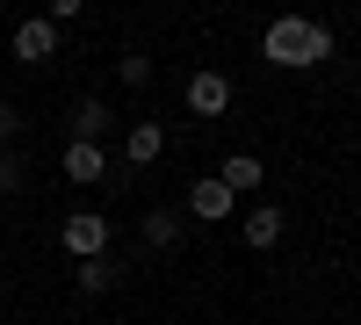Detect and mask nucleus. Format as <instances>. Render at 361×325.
<instances>
[{"mask_svg":"<svg viewBox=\"0 0 361 325\" xmlns=\"http://www.w3.org/2000/svg\"><path fill=\"white\" fill-rule=\"evenodd\" d=\"M260 51H267V66H282V73H311V66L333 58V29L311 22V15H275L267 37H260Z\"/></svg>","mask_w":361,"mask_h":325,"instance_id":"nucleus-1","label":"nucleus"},{"mask_svg":"<svg viewBox=\"0 0 361 325\" xmlns=\"http://www.w3.org/2000/svg\"><path fill=\"white\" fill-rule=\"evenodd\" d=\"M58 239H66V253H80V260H102L109 253V224L94 210H73L66 224H58Z\"/></svg>","mask_w":361,"mask_h":325,"instance_id":"nucleus-2","label":"nucleus"},{"mask_svg":"<svg viewBox=\"0 0 361 325\" xmlns=\"http://www.w3.org/2000/svg\"><path fill=\"white\" fill-rule=\"evenodd\" d=\"M231 210H238V195L217 181V173H202V181L188 188V217H202V224H224Z\"/></svg>","mask_w":361,"mask_h":325,"instance_id":"nucleus-3","label":"nucleus"},{"mask_svg":"<svg viewBox=\"0 0 361 325\" xmlns=\"http://www.w3.org/2000/svg\"><path fill=\"white\" fill-rule=\"evenodd\" d=\"M51 51H58V29H51L44 15H29V22H15V58H29V66H44Z\"/></svg>","mask_w":361,"mask_h":325,"instance_id":"nucleus-4","label":"nucleus"},{"mask_svg":"<svg viewBox=\"0 0 361 325\" xmlns=\"http://www.w3.org/2000/svg\"><path fill=\"white\" fill-rule=\"evenodd\" d=\"M188 109H195V116H224V109H231V80H224V73H195V80H188Z\"/></svg>","mask_w":361,"mask_h":325,"instance_id":"nucleus-5","label":"nucleus"},{"mask_svg":"<svg viewBox=\"0 0 361 325\" xmlns=\"http://www.w3.org/2000/svg\"><path fill=\"white\" fill-rule=\"evenodd\" d=\"M166 152V123H152V116H145V123H130V137H123V159L130 166H152Z\"/></svg>","mask_w":361,"mask_h":325,"instance_id":"nucleus-6","label":"nucleus"},{"mask_svg":"<svg viewBox=\"0 0 361 325\" xmlns=\"http://www.w3.org/2000/svg\"><path fill=\"white\" fill-rule=\"evenodd\" d=\"M102 173H109V152H102V145H66V181L94 188Z\"/></svg>","mask_w":361,"mask_h":325,"instance_id":"nucleus-7","label":"nucleus"},{"mask_svg":"<svg viewBox=\"0 0 361 325\" xmlns=\"http://www.w3.org/2000/svg\"><path fill=\"white\" fill-rule=\"evenodd\" d=\"M217 181H224V188H231V195H253V188H260V181H267V166H260V159H253V152H231V159H224V166H217Z\"/></svg>","mask_w":361,"mask_h":325,"instance_id":"nucleus-8","label":"nucleus"},{"mask_svg":"<svg viewBox=\"0 0 361 325\" xmlns=\"http://www.w3.org/2000/svg\"><path fill=\"white\" fill-rule=\"evenodd\" d=\"M246 246H253V253H275V246H282V210H253V217H246Z\"/></svg>","mask_w":361,"mask_h":325,"instance_id":"nucleus-9","label":"nucleus"},{"mask_svg":"<svg viewBox=\"0 0 361 325\" xmlns=\"http://www.w3.org/2000/svg\"><path fill=\"white\" fill-rule=\"evenodd\" d=\"M102 130H109V109L102 102H80L73 109V145H102Z\"/></svg>","mask_w":361,"mask_h":325,"instance_id":"nucleus-10","label":"nucleus"},{"mask_svg":"<svg viewBox=\"0 0 361 325\" xmlns=\"http://www.w3.org/2000/svg\"><path fill=\"white\" fill-rule=\"evenodd\" d=\"M109 282H116L109 253H102V260H80V289H87V297H109Z\"/></svg>","mask_w":361,"mask_h":325,"instance_id":"nucleus-11","label":"nucleus"},{"mask_svg":"<svg viewBox=\"0 0 361 325\" xmlns=\"http://www.w3.org/2000/svg\"><path fill=\"white\" fill-rule=\"evenodd\" d=\"M145 239H152V246H180V217L173 210H152V217H145Z\"/></svg>","mask_w":361,"mask_h":325,"instance_id":"nucleus-12","label":"nucleus"},{"mask_svg":"<svg viewBox=\"0 0 361 325\" xmlns=\"http://www.w3.org/2000/svg\"><path fill=\"white\" fill-rule=\"evenodd\" d=\"M116 73H123V87H145V80H152V58H137V51H130Z\"/></svg>","mask_w":361,"mask_h":325,"instance_id":"nucleus-13","label":"nucleus"},{"mask_svg":"<svg viewBox=\"0 0 361 325\" xmlns=\"http://www.w3.org/2000/svg\"><path fill=\"white\" fill-rule=\"evenodd\" d=\"M8 188H22V159H15V152H0V195H8Z\"/></svg>","mask_w":361,"mask_h":325,"instance_id":"nucleus-14","label":"nucleus"},{"mask_svg":"<svg viewBox=\"0 0 361 325\" xmlns=\"http://www.w3.org/2000/svg\"><path fill=\"white\" fill-rule=\"evenodd\" d=\"M51 29H66V22H80V0H51V15H44Z\"/></svg>","mask_w":361,"mask_h":325,"instance_id":"nucleus-15","label":"nucleus"},{"mask_svg":"<svg viewBox=\"0 0 361 325\" xmlns=\"http://www.w3.org/2000/svg\"><path fill=\"white\" fill-rule=\"evenodd\" d=\"M15 130H22V116H15L8 102H0V152H8V137H15Z\"/></svg>","mask_w":361,"mask_h":325,"instance_id":"nucleus-16","label":"nucleus"}]
</instances>
